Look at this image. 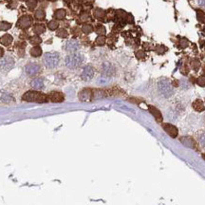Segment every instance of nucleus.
Segmentation results:
<instances>
[{
  "label": "nucleus",
  "instance_id": "obj_20",
  "mask_svg": "<svg viewBox=\"0 0 205 205\" xmlns=\"http://www.w3.org/2000/svg\"><path fill=\"white\" fill-rule=\"evenodd\" d=\"M42 54V49L39 47V46H35L31 50V55L33 57H39Z\"/></svg>",
  "mask_w": 205,
  "mask_h": 205
},
{
  "label": "nucleus",
  "instance_id": "obj_6",
  "mask_svg": "<svg viewBox=\"0 0 205 205\" xmlns=\"http://www.w3.org/2000/svg\"><path fill=\"white\" fill-rule=\"evenodd\" d=\"M94 74H95V71H94V67L91 66V65H86L82 71V73H81V78L82 80L87 82V81H90L94 77Z\"/></svg>",
  "mask_w": 205,
  "mask_h": 205
},
{
  "label": "nucleus",
  "instance_id": "obj_21",
  "mask_svg": "<svg viewBox=\"0 0 205 205\" xmlns=\"http://www.w3.org/2000/svg\"><path fill=\"white\" fill-rule=\"evenodd\" d=\"M105 97V93L103 90H92V99H101Z\"/></svg>",
  "mask_w": 205,
  "mask_h": 205
},
{
  "label": "nucleus",
  "instance_id": "obj_26",
  "mask_svg": "<svg viewBox=\"0 0 205 205\" xmlns=\"http://www.w3.org/2000/svg\"><path fill=\"white\" fill-rule=\"evenodd\" d=\"M56 35L60 38H66L68 36V32L65 29H60L59 31H57Z\"/></svg>",
  "mask_w": 205,
  "mask_h": 205
},
{
  "label": "nucleus",
  "instance_id": "obj_16",
  "mask_svg": "<svg viewBox=\"0 0 205 205\" xmlns=\"http://www.w3.org/2000/svg\"><path fill=\"white\" fill-rule=\"evenodd\" d=\"M149 111H150V113L155 117V119H156L159 123H161V122L163 121V115H162V113H161V111H159L157 107L150 105V106H149Z\"/></svg>",
  "mask_w": 205,
  "mask_h": 205
},
{
  "label": "nucleus",
  "instance_id": "obj_4",
  "mask_svg": "<svg viewBox=\"0 0 205 205\" xmlns=\"http://www.w3.org/2000/svg\"><path fill=\"white\" fill-rule=\"evenodd\" d=\"M23 100L27 102L44 103L47 101V96L41 92H38V91H28V92L23 95Z\"/></svg>",
  "mask_w": 205,
  "mask_h": 205
},
{
  "label": "nucleus",
  "instance_id": "obj_24",
  "mask_svg": "<svg viewBox=\"0 0 205 205\" xmlns=\"http://www.w3.org/2000/svg\"><path fill=\"white\" fill-rule=\"evenodd\" d=\"M94 15H95V17L98 18V19H103V18L105 17V11H103L102 9H96V10L94 11Z\"/></svg>",
  "mask_w": 205,
  "mask_h": 205
},
{
  "label": "nucleus",
  "instance_id": "obj_3",
  "mask_svg": "<svg viewBox=\"0 0 205 205\" xmlns=\"http://www.w3.org/2000/svg\"><path fill=\"white\" fill-rule=\"evenodd\" d=\"M60 62V55L56 51L47 52L44 54L43 63L48 68H55Z\"/></svg>",
  "mask_w": 205,
  "mask_h": 205
},
{
  "label": "nucleus",
  "instance_id": "obj_30",
  "mask_svg": "<svg viewBox=\"0 0 205 205\" xmlns=\"http://www.w3.org/2000/svg\"><path fill=\"white\" fill-rule=\"evenodd\" d=\"M41 42H42V39H41L39 36L34 35V36H32V37L30 38V43H31L32 45H38V44H40Z\"/></svg>",
  "mask_w": 205,
  "mask_h": 205
},
{
  "label": "nucleus",
  "instance_id": "obj_12",
  "mask_svg": "<svg viewBox=\"0 0 205 205\" xmlns=\"http://www.w3.org/2000/svg\"><path fill=\"white\" fill-rule=\"evenodd\" d=\"M79 99L83 102H87L92 99V90L89 88H85L79 93Z\"/></svg>",
  "mask_w": 205,
  "mask_h": 205
},
{
  "label": "nucleus",
  "instance_id": "obj_43",
  "mask_svg": "<svg viewBox=\"0 0 205 205\" xmlns=\"http://www.w3.org/2000/svg\"><path fill=\"white\" fill-rule=\"evenodd\" d=\"M204 123H205V116H204Z\"/></svg>",
  "mask_w": 205,
  "mask_h": 205
},
{
  "label": "nucleus",
  "instance_id": "obj_9",
  "mask_svg": "<svg viewBox=\"0 0 205 205\" xmlns=\"http://www.w3.org/2000/svg\"><path fill=\"white\" fill-rule=\"evenodd\" d=\"M79 49H80V44L78 41H76L74 39L68 40L65 45V50L68 52H71V53L76 52Z\"/></svg>",
  "mask_w": 205,
  "mask_h": 205
},
{
  "label": "nucleus",
  "instance_id": "obj_7",
  "mask_svg": "<svg viewBox=\"0 0 205 205\" xmlns=\"http://www.w3.org/2000/svg\"><path fill=\"white\" fill-rule=\"evenodd\" d=\"M39 71H40V66L36 63H30L25 67V72L30 77L36 76L39 73Z\"/></svg>",
  "mask_w": 205,
  "mask_h": 205
},
{
  "label": "nucleus",
  "instance_id": "obj_25",
  "mask_svg": "<svg viewBox=\"0 0 205 205\" xmlns=\"http://www.w3.org/2000/svg\"><path fill=\"white\" fill-rule=\"evenodd\" d=\"M11 27H12V24L9 22H5V21L0 22V31H7L11 29Z\"/></svg>",
  "mask_w": 205,
  "mask_h": 205
},
{
  "label": "nucleus",
  "instance_id": "obj_41",
  "mask_svg": "<svg viewBox=\"0 0 205 205\" xmlns=\"http://www.w3.org/2000/svg\"><path fill=\"white\" fill-rule=\"evenodd\" d=\"M3 55H4V51H3V49L0 48V58H1Z\"/></svg>",
  "mask_w": 205,
  "mask_h": 205
},
{
  "label": "nucleus",
  "instance_id": "obj_22",
  "mask_svg": "<svg viewBox=\"0 0 205 205\" xmlns=\"http://www.w3.org/2000/svg\"><path fill=\"white\" fill-rule=\"evenodd\" d=\"M66 11L63 10V9L57 10V11L55 12V13H54L55 18L58 19V20H62V19H64V18L66 17Z\"/></svg>",
  "mask_w": 205,
  "mask_h": 205
},
{
  "label": "nucleus",
  "instance_id": "obj_5",
  "mask_svg": "<svg viewBox=\"0 0 205 205\" xmlns=\"http://www.w3.org/2000/svg\"><path fill=\"white\" fill-rule=\"evenodd\" d=\"M101 71L104 77L109 78L115 75L116 73V67L114 66L113 64H111L110 62H104L102 64L101 66Z\"/></svg>",
  "mask_w": 205,
  "mask_h": 205
},
{
  "label": "nucleus",
  "instance_id": "obj_1",
  "mask_svg": "<svg viewBox=\"0 0 205 205\" xmlns=\"http://www.w3.org/2000/svg\"><path fill=\"white\" fill-rule=\"evenodd\" d=\"M84 61H85L84 55H82L81 53L74 52L67 55L65 58V65L70 70H75V68H78L84 63Z\"/></svg>",
  "mask_w": 205,
  "mask_h": 205
},
{
  "label": "nucleus",
  "instance_id": "obj_37",
  "mask_svg": "<svg viewBox=\"0 0 205 205\" xmlns=\"http://www.w3.org/2000/svg\"><path fill=\"white\" fill-rule=\"evenodd\" d=\"M28 7L32 10L34 9L36 7V1L35 0H29L28 1Z\"/></svg>",
  "mask_w": 205,
  "mask_h": 205
},
{
  "label": "nucleus",
  "instance_id": "obj_36",
  "mask_svg": "<svg viewBox=\"0 0 205 205\" xmlns=\"http://www.w3.org/2000/svg\"><path fill=\"white\" fill-rule=\"evenodd\" d=\"M191 66H192V67L194 68L195 71H198V68H199V66H200L199 61H198V60H193V61L191 62Z\"/></svg>",
  "mask_w": 205,
  "mask_h": 205
},
{
  "label": "nucleus",
  "instance_id": "obj_31",
  "mask_svg": "<svg viewBox=\"0 0 205 205\" xmlns=\"http://www.w3.org/2000/svg\"><path fill=\"white\" fill-rule=\"evenodd\" d=\"M95 44L97 46H104L105 44V37L104 35H100L96 38L95 40Z\"/></svg>",
  "mask_w": 205,
  "mask_h": 205
},
{
  "label": "nucleus",
  "instance_id": "obj_23",
  "mask_svg": "<svg viewBox=\"0 0 205 205\" xmlns=\"http://www.w3.org/2000/svg\"><path fill=\"white\" fill-rule=\"evenodd\" d=\"M82 32L85 34H89L93 32V27L91 25H88V24H85L82 27Z\"/></svg>",
  "mask_w": 205,
  "mask_h": 205
},
{
  "label": "nucleus",
  "instance_id": "obj_44",
  "mask_svg": "<svg viewBox=\"0 0 205 205\" xmlns=\"http://www.w3.org/2000/svg\"><path fill=\"white\" fill-rule=\"evenodd\" d=\"M51 1H55V0H51Z\"/></svg>",
  "mask_w": 205,
  "mask_h": 205
},
{
  "label": "nucleus",
  "instance_id": "obj_15",
  "mask_svg": "<svg viewBox=\"0 0 205 205\" xmlns=\"http://www.w3.org/2000/svg\"><path fill=\"white\" fill-rule=\"evenodd\" d=\"M44 79L42 77H37V78H34L32 82H31V86L34 89H42L44 87Z\"/></svg>",
  "mask_w": 205,
  "mask_h": 205
},
{
  "label": "nucleus",
  "instance_id": "obj_33",
  "mask_svg": "<svg viewBox=\"0 0 205 205\" xmlns=\"http://www.w3.org/2000/svg\"><path fill=\"white\" fill-rule=\"evenodd\" d=\"M96 33L99 34V35H104L105 33V28L103 26V25H97L96 26Z\"/></svg>",
  "mask_w": 205,
  "mask_h": 205
},
{
  "label": "nucleus",
  "instance_id": "obj_29",
  "mask_svg": "<svg viewBox=\"0 0 205 205\" xmlns=\"http://www.w3.org/2000/svg\"><path fill=\"white\" fill-rule=\"evenodd\" d=\"M198 141L199 143V144L203 147H205V132H201L198 137Z\"/></svg>",
  "mask_w": 205,
  "mask_h": 205
},
{
  "label": "nucleus",
  "instance_id": "obj_8",
  "mask_svg": "<svg viewBox=\"0 0 205 205\" xmlns=\"http://www.w3.org/2000/svg\"><path fill=\"white\" fill-rule=\"evenodd\" d=\"M13 66H14V60L10 56H7L3 60L0 61V70L3 71H11L13 67Z\"/></svg>",
  "mask_w": 205,
  "mask_h": 205
},
{
  "label": "nucleus",
  "instance_id": "obj_35",
  "mask_svg": "<svg viewBox=\"0 0 205 205\" xmlns=\"http://www.w3.org/2000/svg\"><path fill=\"white\" fill-rule=\"evenodd\" d=\"M197 84L200 86H205V75H202V76L198 77V80H197Z\"/></svg>",
  "mask_w": 205,
  "mask_h": 205
},
{
  "label": "nucleus",
  "instance_id": "obj_18",
  "mask_svg": "<svg viewBox=\"0 0 205 205\" xmlns=\"http://www.w3.org/2000/svg\"><path fill=\"white\" fill-rule=\"evenodd\" d=\"M12 36L10 35V34H5L1 37V39H0V42H1V44H3L4 46H10L12 42Z\"/></svg>",
  "mask_w": 205,
  "mask_h": 205
},
{
  "label": "nucleus",
  "instance_id": "obj_40",
  "mask_svg": "<svg viewBox=\"0 0 205 205\" xmlns=\"http://www.w3.org/2000/svg\"><path fill=\"white\" fill-rule=\"evenodd\" d=\"M198 5L201 6L202 8H205V0H198Z\"/></svg>",
  "mask_w": 205,
  "mask_h": 205
},
{
  "label": "nucleus",
  "instance_id": "obj_27",
  "mask_svg": "<svg viewBox=\"0 0 205 205\" xmlns=\"http://www.w3.org/2000/svg\"><path fill=\"white\" fill-rule=\"evenodd\" d=\"M58 27H59V23H58L57 21H54V20L51 21L49 24H48V28H49L51 31H55L56 29H58Z\"/></svg>",
  "mask_w": 205,
  "mask_h": 205
},
{
  "label": "nucleus",
  "instance_id": "obj_2",
  "mask_svg": "<svg viewBox=\"0 0 205 205\" xmlns=\"http://www.w3.org/2000/svg\"><path fill=\"white\" fill-rule=\"evenodd\" d=\"M158 90L164 98H170L174 94V87L169 80L163 78L158 82Z\"/></svg>",
  "mask_w": 205,
  "mask_h": 205
},
{
  "label": "nucleus",
  "instance_id": "obj_19",
  "mask_svg": "<svg viewBox=\"0 0 205 205\" xmlns=\"http://www.w3.org/2000/svg\"><path fill=\"white\" fill-rule=\"evenodd\" d=\"M32 31H33V32H34L35 34H41V33L45 32L46 27H45V25H43V24H36V25L33 27Z\"/></svg>",
  "mask_w": 205,
  "mask_h": 205
},
{
  "label": "nucleus",
  "instance_id": "obj_32",
  "mask_svg": "<svg viewBox=\"0 0 205 205\" xmlns=\"http://www.w3.org/2000/svg\"><path fill=\"white\" fill-rule=\"evenodd\" d=\"M45 17H46V13H45V12L43 10H38L35 12V18L37 20H43Z\"/></svg>",
  "mask_w": 205,
  "mask_h": 205
},
{
  "label": "nucleus",
  "instance_id": "obj_42",
  "mask_svg": "<svg viewBox=\"0 0 205 205\" xmlns=\"http://www.w3.org/2000/svg\"><path fill=\"white\" fill-rule=\"evenodd\" d=\"M203 158H204V159H205V155H203Z\"/></svg>",
  "mask_w": 205,
  "mask_h": 205
},
{
  "label": "nucleus",
  "instance_id": "obj_13",
  "mask_svg": "<svg viewBox=\"0 0 205 205\" xmlns=\"http://www.w3.org/2000/svg\"><path fill=\"white\" fill-rule=\"evenodd\" d=\"M49 99L54 103H61L64 101L65 97L61 92H58V91H52V92L50 93V95H49Z\"/></svg>",
  "mask_w": 205,
  "mask_h": 205
},
{
  "label": "nucleus",
  "instance_id": "obj_28",
  "mask_svg": "<svg viewBox=\"0 0 205 205\" xmlns=\"http://www.w3.org/2000/svg\"><path fill=\"white\" fill-rule=\"evenodd\" d=\"M197 18L199 22L204 23L205 22V13H204V12H202L200 10H198L197 11Z\"/></svg>",
  "mask_w": 205,
  "mask_h": 205
},
{
  "label": "nucleus",
  "instance_id": "obj_39",
  "mask_svg": "<svg viewBox=\"0 0 205 205\" xmlns=\"http://www.w3.org/2000/svg\"><path fill=\"white\" fill-rule=\"evenodd\" d=\"M107 81H108V80H107V78L103 76L101 79H99V80H98V83H99V84H101V85H105V84L107 83Z\"/></svg>",
  "mask_w": 205,
  "mask_h": 205
},
{
  "label": "nucleus",
  "instance_id": "obj_38",
  "mask_svg": "<svg viewBox=\"0 0 205 205\" xmlns=\"http://www.w3.org/2000/svg\"><path fill=\"white\" fill-rule=\"evenodd\" d=\"M136 56H137V58H138V59H143L145 56V54H144V52L143 51H139L138 52L136 53Z\"/></svg>",
  "mask_w": 205,
  "mask_h": 205
},
{
  "label": "nucleus",
  "instance_id": "obj_17",
  "mask_svg": "<svg viewBox=\"0 0 205 205\" xmlns=\"http://www.w3.org/2000/svg\"><path fill=\"white\" fill-rule=\"evenodd\" d=\"M192 106H193V108H194L196 111H198V112H201V111H203V110L205 109V106H204L203 102H202L201 100H199V99H197L196 101H194Z\"/></svg>",
  "mask_w": 205,
  "mask_h": 205
},
{
  "label": "nucleus",
  "instance_id": "obj_14",
  "mask_svg": "<svg viewBox=\"0 0 205 205\" xmlns=\"http://www.w3.org/2000/svg\"><path fill=\"white\" fill-rule=\"evenodd\" d=\"M179 140H180V142L183 144L185 146H187V147H189V148H192V149H196V148H197L196 143H195V141L191 138V137H187V136L181 137Z\"/></svg>",
  "mask_w": 205,
  "mask_h": 205
},
{
  "label": "nucleus",
  "instance_id": "obj_34",
  "mask_svg": "<svg viewBox=\"0 0 205 205\" xmlns=\"http://www.w3.org/2000/svg\"><path fill=\"white\" fill-rule=\"evenodd\" d=\"M1 101H2L3 103L8 104V103L12 102V101H13V98H12V96L10 95V94H4V95L1 97Z\"/></svg>",
  "mask_w": 205,
  "mask_h": 205
},
{
  "label": "nucleus",
  "instance_id": "obj_11",
  "mask_svg": "<svg viewBox=\"0 0 205 205\" xmlns=\"http://www.w3.org/2000/svg\"><path fill=\"white\" fill-rule=\"evenodd\" d=\"M163 128L170 137H172V138H176V137L178 136V128L175 125L171 124H164Z\"/></svg>",
  "mask_w": 205,
  "mask_h": 205
},
{
  "label": "nucleus",
  "instance_id": "obj_10",
  "mask_svg": "<svg viewBox=\"0 0 205 205\" xmlns=\"http://www.w3.org/2000/svg\"><path fill=\"white\" fill-rule=\"evenodd\" d=\"M32 23V18H31L30 16H28V15H24V16H22V17L18 20V22H17V27L20 28V29H28V28L31 27Z\"/></svg>",
  "mask_w": 205,
  "mask_h": 205
}]
</instances>
